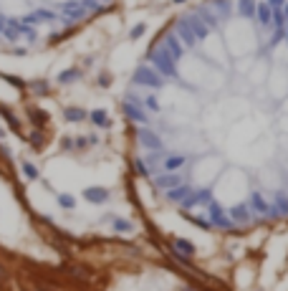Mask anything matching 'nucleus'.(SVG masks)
<instances>
[{
    "instance_id": "f257e3e1",
    "label": "nucleus",
    "mask_w": 288,
    "mask_h": 291,
    "mask_svg": "<svg viewBox=\"0 0 288 291\" xmlns=\"http://www.w3.org/2000/svg\"><path fill=\"white\" fill-rule=\"evenodd\" d=\"M147 58L152 61L162 76H170V79H177V68H175V61L170 58V53L164 51V46H157V48H149L147 51Z\"/></svg>"
},
{
    "instance_id": "f03ea898",
    "label": "nucleus",
    "mask_w": 288,
    "mask_h": 291,
    "mask_svg": "<svg viewBox=\"0 0 288 291\" xmlns=\"http://www.w3.org/2000/svg\"><path fill=\"white\" fill-rule=\"evenodd\" d=\"M132 84L136 86H147V89H159V86L164 84L162 74L157 68H149V66H139L134 71V76H132Z\"/></svg>"
},
{
    "instance_id": "7ed1b4c3",
    "label": "nucleus",
    "mask_w": 288,
    "mask_h": 291,
    "mask_svg": "<svg viewBox=\"0 0 288 291\" xmlns=\"http://www.w3.org/2000/svg\"><path fill=\"white\" fill-rule=\"evenodd\" d=\"M207 215H210V225L212 228H222V230H233L235 228V223L230 221V215H227L215 200L207 202Z\"/></svg>"
},
{
    "instance_id": "20e7f679",
    "label": "nucleus",
    "mask_w": 288,
    "mask_h": 291,
    "mask_svg": "<svg viewBox=\"0 0 288 291\" xmlns=\"http://www.w3.org/2000/svg\"><path fill=\"white\" fill-rule=\"evenodd\" d=\"M136 139H139L142 147L155 150V152H159V150L164 147L162 139H159V134H157V132H152V129H136Z\"/></svg>"
},
{
    "instance_id": "39448f33",
    "label": "nucleus",
    "mask_w": 288,
    "mask_h": 291,
    "mask_svg": "<svg viewBox=\"0 0 288 291\" xmlns=\"http://www.w3.org/2000/svg\"><path fill=\"white\" fill-rule=\"evenodd\" d=\"M210 200H212V193L207 190V187H202V190H195V195L187 193L185 198L179 200V205H182V208H195V205H202V202L207 205Z\"/></svg>"
},
{
    "instance_id": "423d86ee",
    "label": "nucleus",
    "mask_w": 288,
    "mask_h": 291,
    "mask_svg": "<svg viewBox=\"0 0 288 291\" xmlns=\"http://www.w3.org/2000/svg\"><path fill=\"white\" fill-rule=\"evenodd\" d=\"M162 43H164V51L170 53V58L177 64L179 58H182V53H185V51H182V41L177 38V33H172V31L164 33V41H162Z\"/></svg>"
},
{
    "instance_id": "0eeeda50",
    "label": "nucleus",
    "mask_w": 288,
    "mask_h": 291,
    "mask_svg": "<svg viewBox=\"0 0 288 291\" xmlns=\"http://www.w3.org/2000/svg\"><path fill=\"white\" fill-rule=\"evenodd\" d=\"M61 10H64V18H66V23H76V21H81L84 16H86V8L79 3V0H71V3H64L61 5Z\"/></svg>"
},
{
    "instance_id": "6e6552de",
    "label": "nucleus",
    "mask_w": 288,
    "mask_h": 291,
    "mask_svg": "<svg viewBox=\"0 0 288 291\" xmlns=\"http://www.w3.org/2000/svg\"><path fill=\"white\" fill-rule=\"evenodd\" d=\"M177 38L182 41V46H187V48H192L195 43H197V38H195V33H192L190 23L185 21V16H182V18L177 21Z\"/></svg>"
},
{
    "instance_id": "1a4fd4ad",
    "label": "nucleus",
    "mask_w": 288,
    "mask_h": 291,
    "mask_svg": "<svg viewBox=\"0 0 288 291\" xmlns=\"http://www.w3.org/2000/svg\"><path fill=\"white\" fill-rule=\"evenodd\" d=\"M124 114L129 116L132 122H139V124H147L149 122V116L139 109V104H136V101H129V99L124 101Z\"/></svg>"
},
{
    "instance_id": "9d476101",
    "label": "nucleus",
    "mask_w": 288,
    "mask_h": 291,
    "mask_svg": "<svg viewBox=\"0 0 288 291\" xmlns=\"http://www.w3.org/2000/svg\"><path fill=\"white\" fill-rule=\"evenodd\" d=\"M227 215H230V221H233L235 225H243V223H248L250 218H253L250 205H235V208L227 210Z\"/></svg>"
},
{
    "instance_id": "9b49d317",
    "label": "nucleus",
    "mask_w": 288,
    "mask_h": 291,
    "mask_svg": "<svg viewBox=\"0 0 288 291\" xmlns=\"http://www.w3.org/2000/svg\"><path fill=\"white\" fill-rule=\"evenodd\" d=\"M84 198H86L89 202H96V205H101V202L109 200V190H106V187L94 185V187H86V190H84Z\"/></svg>"
},
{
    "instance_id": "f8f14e48",
    "label": "nucleus",
    "mask_w": 288,
    "mask_h": 291,
    "mask_svg": "<svg viewBox=\"0 0 288 291\" xmlns=\"http://www.w3.org/2000/svg\"><path fill=\"white\" fill-rule=\"evenodd\" d=\"M182 182V178L177 172H162V175H157L155 178V187H159V190H167V187H172V185H179Z\"/></svg>"
},
{
    "instance_id": "ddd939ff",
    "label": "nucleus",
    "mask_w": 288,
    "mask_h": 291,
    "mask_svg": "<svg viewBox=\"0 0 288 291\" xmlns=\"http://www.w3.org/2000/svg\"><path fill=\"white\" fill-rule=\"evenodd\" d=\"M185 21L190 23V28H192V33H195V38H197V41H200V38H207L210 28L202 23V18H200V16H185Z\"/></svg>"
},
{
    "instance_id": "4468645a",
    "label": "nucleus",
    "mask_w": 288,
    "mask_h": 291,
    "mask_svg": "<svg viewBox=\"0 0 288 291\" xmlns=\"http://www.w3.org/2000/svg\"><path fill=\"white\" fill-rule=\"evenodd\" d=\"M187 193H192V190H190V185H182V182H179V185H172V187H167L164 198L170 200V202H179V200L185 198Z\"/></svg>"
},
{
    "instance_id": "2eb2a0df",
    "label": "nucleus",
    "mask_w": 288,
    "mask_h": 291,
    "mask_svg": "<svg viewBox=\"0 0 288 291\" xmlns=\"http://www.w3.org/2000/svg\"><path fill=\"white\" fill-rule=\"evenodd\" d=\"M255 18L261 21V25H268L273 21V8L268 3H255Z\"/></svg>"
},
{
    "instance_id": "dca6fc26",
    "label": "nucleus",
    "mask_w": 288,
    "mask_h": 291,
    "mask_svg": "<svg viewBox=\"0 0 288 291\" xmlns=\"http://www.w3.org/2000/svg\"><path fill=\"white\" fill-rule=\"evenodd\" d=\"M250 208L255 210V213H261V215H268V202L263 200V195L261 193H250Z\"/></svg>"
},
{
    "instance_id": "f3484780",
    "label": "nucleus",
    "mask_w": 288,
    "mask_h": 291,
    "mask_svg": "<svg viewBox=\"0 0 288 291\" xmlns=\"http://www.w3.org/2000/svg\"><path fill=\"white\" fill-rule=\"evenodd\" d=\"M185 162H187V159L182 157V155H167V157H164V170H167V172H177Z\"/></svg>"
},
{
    "instance_id": "a211bd4d",
    "label": "nucleus",
    "mask_w": 288,
    "mask_h": 291,
    "mask_svg": "<svg viewBox=\"0 0 288 291\" xmlns=\"http://www.w3.org/2000/svg\"><path fill=\"white\" fill-rule=\"evenodd\" d=\"M238 13L243 18H255V0H240V3H238Z\"/></svg>"
},
{
    "instance_id": "6ab92c4d",
    "label": "nucleus",
    "mask_w": 288,
    "mask_h": 291,
    "mask_svg": "<svg viewBox=\"0 0 288 291\" xmlns=\"http://www.w3.org/2000/svg\"><path fill=\"white\" fill-rule=\"evenodd\" d=\"M175 248L179 251V253H185V256H195V243L192 241H185V238H175Z\"/></svg>"
},
{
    "instance_id": "aec40b11",
    "label": "nucleus",
    "mask_w": 288,
    "mask_h": 291,
    "mask_svg": "<svg viewBox=\"0 0 288 291\" xmlns=\"http://www.w3.org/2000/svg\"><path fill=\"white\" fill-rule=\"evenodd\" d=\"M64 116H66V122H84V119H86V112L79 109V107H68V109L64 112Z\"/></svg>"
},
{
    "instance_id": "412c9836",
    "label": "nucleus",
    "mask_w": 288,
    "mask_h": 291,
    "mask_svg": "<svg viewBox=\"0 0 288 291\" xmlns=\"http://www.w3.org/2000/svg\"><path fill=\"white\" fill-rule=\"evenodd\" d=\"M91 122H94L96 127H109V124H111L104 109H94V112H91Z\"/></svg>"
},
{
    "instance_id": "4be33fe9",
    "label": "nucleus",
    "mask_w": 288,
    "mask_h": 291,
    "mask_svg": "<svg viewBox=\"0 0 288 291\" xmlns=\"http://www.w3.org/2000/svg\"><path fill=\"white\" fill-rule=\"evenodd\" d=\"M79 76H81L79 68H66L64 74H58V84H71V81H76Z\"/></svg>"
},
{
    "instance_id": "5701e85b",
    "label": "nucleus",
    "mask_w": 288,
    "mask_h": 291,
    "mask_svg": "<svg viewBox=\"0 0 288 291\" xmlns=\"http://www.w3.org/2000/svg\"><path fill=\"white\" fill-rule=\"evenodd\" d=\"M276 208L281 210V215H288V193H283V190L276 193Z\"/></svg>"
},
{
    "instance_id": "b1692460",
    "label": "nucleus",
    "mask_w": 288,
    "mask_h": 291,
    "mask_svg": "<svg viewBox=\"0 0 288 291\" xmlns=\"http://www.w3.org/2000/svg\"><path fill=\"white\" fill-rule=\"evenodd\" d=\"M0 114H3V116H5V122L13 127V132H18V134H21V124H18V119L13 116V112H10V109H5V107H0Z\"/></svg>"
},
{
    "instance_id": "393cba45",
    "label": "nucleus",
    "mask_w": 288,
    "mask_h": 291,
    "mask_svg": "<svg viewBox=\"0 0 288 291\" xmlns=\"http://www.w3.org/2000/svg\"><path fill=\"white\" fill-rule=\"evenodd\" d=\"M144 107L152 112V114H159L162 112V107H159V99L155 96V94H149V96H144Z\"/></svg>"
},
{
    "instance_id": "a878e982",
    "label": "nucleus",
    "mask_w": 288,
    "mask_h": 291,
    "mask_svg": "<svg viewBox=\"0 0 288 291\" xmlns=\"http://www.w3.org/2000/svg\"><path fill=\"white\" fill-rule=\"evenodd\" d=\"M28 116H30V122H33V124H45V119H48V116H45L41 109H28Z\"/></svg>"
},
{
    "instance_id": "bb28decb",
    "label": "nucleus",
    "mask_w": 288,
    "mask_h": 291,
    "mask_svg": "<svg viewBox=\"0 0 288 291\" xmlns=\"http://www.w3.org/2000/svg\"><path fill=\"white\" fill-rule=\"evenodd\" d=\"M197 16L202 18V23H205L207 28H218V18L212 16V13H207V10H200V13H197Z\"/></svg>"
},
{
    "instance_id": "cd10ccee",
    "label": "nucleus",
    "mask_w": 288,
    "mask_h": 291,
    "mask_svg": "<svg viewBox=\"0 0 288 291\" xmlns=\"http://www.w3.org/2000/svg\"><path fill=\"white\" fill-rule=\"evenodd\" d=\"M58 205L66 208V210H71V208L76 205V200H73L71 195H66V193H61V195H58Z\"/></svg>"
},
{
    "instance_id": "c85d7f7f",
    "label": "nucleus",
    "mask_w": 288,
    "mask_h": 291,
    "mask_svg": "<svg viewBox=\"0 0 288 291\" xmlns=\"http://www.w3.org/2000/svg\"><path fill=\"white\" fill-rule=\"evenodd\" d=\"M23 172H25V178H28V180H38V167H36V165L23 162Z\"/></svg>"
},
{
    "instance_id": "c756f323",
    "label": "nucleus",
    "mask_w": 288,
    "mask_h": 291,
    "mask_svg": "<svg viewBox=\"0 0 288 291\" xmlns=\"http://www.w3.org/2000/svg\"><path fill=\"white\" fill-rule=\"evenodd\" d=\"M144 31H147V25H144V23H136V25L132 28V31H129V38H132V41L142 38V36H144Z\"/></svg>"
},
{
    "instance_id": "7c9ffc66",
    "label": "nucleus",
    "mask_w": 288,
    "mask_h": 291,
    "mask_svg": "<svg viewBox=\"0 0 288 291\" xmlns=\"http://www.w3.org/2000/svg\"><path fill=\"white\" fill-rule=\"evenodd\" d=\"M134 170H136V175H142V178H147V175L152 172V170L147 167L144 159H134Z\"/></svg>"
},
{
    "instance_id": "2f4dec72",
    "label": "nucleus",
    "mask_w": 288,
    "mask_h": 291,
    "mask_svg": "<svg viewBox=\"0 0 288 291\" xmlns=\"http://www.w3.org/2000/svg\"><path fill=\"white\" fill-rule=\"evenodd\" d=\"M86 10H101V0H79Z\"/></svg>"
},
{
    "instance_id": "473e14b6",
    "label": "nucleus",
    "mask_w": 288,
    "mask_h": 291,
    "mask_svg": "<svg viewBox=\"0 0 288 291\" xmlns=\"http://www.w3.org/2000/svg\"><path fill=\"white\" fill-rule=\"evenodd\" d=\"M114 228H116V230H121V233H124V230H132L134 225H132L129 221H121V218H114Z\"/></svg>"
},
{
    "instance_id": "72a5a7b5",
    "label": "nucleus",
    "mask_w": 288,
    "mask_h": 291,
    "mask_svg": "<svg viewBox=\"0 0 288 291\" xmlns=\"http://www.w3.org/2000/svg\"><path fill=\"white\" fill-rule=\"evenodd\" d=\"M30 86L36 89V94H48V84H45V81H33Z\"/></svg>"
},
{
    "instance_id": "f704fd0d",
    "label": "nucleus",
    "mask_w": 288,
    "mask_h": 291,
    "mask_svg": "<svg viewBox=\"0 0 288 291\" xmlns=\"http://www.w3.org/2000/svg\"><path fill=\"white\" fill-rule=\"evenodd\" d=\"M3 79H5L8 84H13V86H15V89H25V84H23L21 79H15V76H8V74H3Z\"/></svg>"
},
{
    "instance_id": "c9c22d12",
    "label": "nucleus",
    "mask_w": 288,
    "mask_h": 291,
    "mask_svg": "<svg viewBox=\"0 0 288 291\" xmlns=\"http://www.w3.org/2000/svg\"><path fill=\"white\" fill-rule=\"evenodd\" d=\"M61 147H64V150H73V147H76V144H73V139L64 137V142H61Z\"/></svg>"
},
{
    "instance_id": "e433bc0d",
    "label": "nucleus",
    "mask_w": 288,
    "mask_h": 291,
    "mask_svg": "<svg viewBox=\"0 0 288 291\" xmlns=\"http://www.w3.org/2000/svg\"><path fill=\"white\" fill-rule=\"evenodd\" d=\"M266 3H268L270 8H281V5L286 3V0H266Z\"/></svg>"
},
{
    "instance_id": "4c0bfd02",
    "label": "nucleus",
    "mask_w": 288,
    "mask_h": 291,
    "mask_svg": "<svg viewBox=\"0 0 288 291\" xmlns=\"http://www.w3.org/2000/svg\"><path fill=\"white\" fill-rule=\"evenodd\" d=\"M99 84H101V86L109 84V74H101V76H99Z\"/></svg>"
},
{
    "instance_id": "58836bf2",
    "label": "nucleus",
    "mask_w": 288,
    "mask_h": 291,
    "mask_svg": "<svg viewBox=\"0 0 288 291\" xmlns=\"http://www.w3.org/2000/svg\"><path fill=\"white\" fill-rule=\"evenodd\" d=\"M5 23H8V18H3V16H0V33H3V28H5Z\"/></svg>"
},
{
    "instance_id": "ea45409f",
    "label": "nucleus",
    "mask_w": 288,
    "mask_h": 291,
    "mask_svg": "<svg viewBox=\"0 0 288 291\" xmlns=\"http://www.w3.org/2000/svg\"><path fill=\"white\" fill-rule=\"evenodd\" d=\"M283 33H286V38H288V21H286V25H283Z\"/></svg>"
},
{
    "instance_id": "a19ab883",
    "label": "nucleus",
    "mask_w": 288,
    "mask_h": 291,
    "mask_svg": "<svg viewBox=\"0 0 288 291\" xmlns=\"http://www.w3.org/2000/svg\"><path fill=\"white\" fill-rule=\"evenodd\" d=\"M3 137H5V129H3V127H0V139H3Z\"/></svg>"
},
{
    "instance_id": "79ce46f5",
    "label": "nucleus",
    "mask_w": 288,
    "mask_h": 291,
    "mask_svg": "<svg viewBox=\"0 0 288 291\" xmlns=\"http://www.w3.org/2000/svg\"><path fill=\"white\" fill-rule=\"evenodd\" d=\"M175 3H185V0H175Z\"/></svg>"
},
{
    "instance_id": "37998d69",
    "label": "nucleus",
    "mask_w": 288,
    "mask_h": 291,
    "mask_svg": "<svg viewBox=\"0 0 288 291\" xmlns=\"http://www.w3.org/2000/svg\"><path fill=\"white\" fill-rule=\"evenodd\" d=\"M0 273H3V269H0Z\"/></svg>"
},
{
    "instance_id": "c03bdc74",
    "label": "nucleus",
    "mask_w": 288,
    "mask_h": 291,
    "mask_svg": "<svg viewBox=\"0 0 288 291\" xmlns=\"http://www.w3.org/2000/svg\"><path fill=\"white\" fill-rule=\"evenodd\" d=\"M101 3H104V0H101Z\"/></svg>"
}]
</instances>
